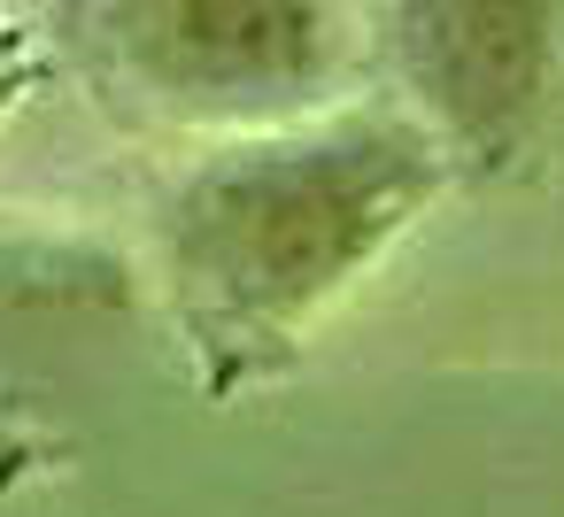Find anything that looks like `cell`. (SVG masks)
I'll return each instance as SVG.
<instances>
[{
  "label": "cell",
  "instance_id": "2",
  "mask_svg": "<svg viewBox=\"0 0 564 517\" xmlns=\"http://www.w3.org/2000/svg\"><path fill=\"white\" fill-rule=\"evenodd\" d=\"M63 32L101 101L217 140L317 117L348 78L340 0H70Z\"/></svg>",
  "mask_w": 564,
  "mask_h": 517
},
{
  "label": "cell",
  "instance_id": "3",
  "mask_svg": "<svg viewBox=\"0 0 564 517\" xmlns=\"http://www.w3.org/2000/svg\"><path fill=\"white\" fill-rule=\"evenodd\" d=\"M394 101L464 170L518 163L564 101V0H379Z\"/></svg>",
  "mask_w": 564,
  "mask_h": 517
},
{
  "label": "cell",
  "instance_id": "1",
  "mask_svg": "<svg viewBox=\"0 0 564 517\" xmlns=\"http://www.w3.org/2000/svg\"><path fill=\"white\" fill-rule=\"evenodd\" d=\"M441 186L448 155L402 101H333L294 124L225 132L155 201L163 301L209 363L248 378L263 355L310 340Z\"/></svg>",
  "mask_w": 564,
  "mask_h": 517
}]
</instances>
